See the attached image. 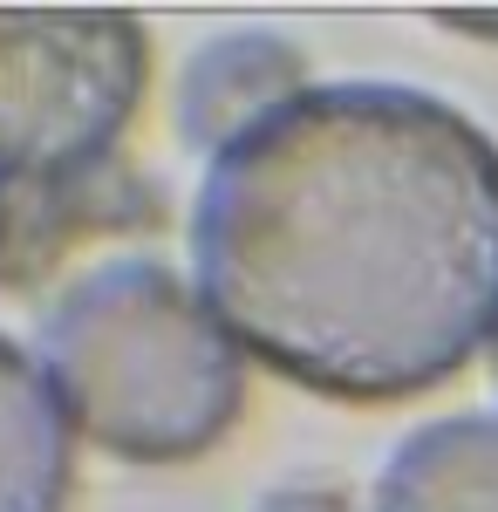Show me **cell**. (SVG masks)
<instances>
[{"instance_id":"1","label":"cell","mask_w":498,"mask_h":512,"mask_svg":"<svg viewBox=\"0 0 498 512\" xmlns=\"http://www.w3.org/2000/svg\"><path fill=\"white\" fill-rule=\"evenodd\" d=\"M192 287L294 390H437L498 335V144L410 82H314L212 158Z\"/></svg>"},{"instance_id":"2","label":"cell","mask_w":498,"mask_h":512,"mask_svg":"<svg viewBox=\"0 0 498 512\" xmlns=\"http://www.w3.org/2000/svg\"><path fill=\"white\" fill-rule=\"evenodd\" d=\"M41 369L69 424L123 465H192L246 410V349L164 260L69 280L41 315Z\"/></svg>"},{"instance_id":"3","label":"cell","mask_w":498,"mask_h":512,"mask_svg":"<svg viewBox=\"0 0 498 512\" xmlns=\"http://www.w3.org/2000/svg\"><path fill=\"white\" fill-rule=\"evenodd\" d=\"M151 89L130 7H0V178H62L123 158Z\"/></svg>"},{"instance_id":"4","label":"cell","mask_w":498,"mask_h":512,"mask_svg":"<svg viewBox=\"0 0 498 512\" xmlns=\"http://www.w3.org/2000/svg\"><path fill=\"white\" fill-rule=\"evenodd\" d=\"M171 198L130 158L62 171V178H0V294H28L96 239L164 233Z\"/></svg>"},{"instance_id":"5","label":"cell","mask_w":498,"mask_h":512,"mask_svg":"<svg viewBox=\"0 0 498 512\" xmlns=\"http://www.w3.org/2000/svg\"><path fill=\"white\" fill-rule=\"evenodd\" d=\"M307 82V62L287 35H267V28H232V35L205 41L185 76H178V137L219 158L239 137H253L273 110H287Z\"/></svg>"},{"instance_id":"6","label":"cell","mask_w":498,"mask_h":512,"mask_svg":"<svg viewBox=\"0 0 498 512\" xmlns=\"http://www.w3.org/2000/svg\"><path fill=\"white\" fill-rule=\"evenodd\" d=\"M76 485V424L41 355L0 335V512H62Z\"/></svg>"},{"instance_id":"7","label":"cell","mask_w":498,"mask_h":512,"mask_svg":"<svg viewBox=\"0 0 498 512\" xmlns=\"http://www.w3.org/2000/svg\"><path fill=\"white\" fill-rule=\"evenodd\" d=\"M369 512H498V417L458 410L417 424L383 458Z\"/></svg>"},{"instance_id":"8","label":"cell","mask_w":498,"mask_h":512,"mask_svg":"<svg viewBox=\"0 0 498 512\" xmlns=\"http://www.w3.org/2000/svg\"><path fill=\"white\" fill-rule=\"evenodd\" d=\"M253 512H355V506H348V492L335 478H287V485H273Z\"/></svg>"},{"instance_id":"9","label":"cell","mask_w":498,"mask_h":512,"mask_svg":"<svg viewBox=\"0 0 498 512\" xmlns=\"http://www.w3.org/2000/svg\"><path fill=\"white\" fill-rule=\"evenodd\" d=\"M444 28H464V35H498V14H444Z\"/></svg>"},{"instance_id":"10","label":"cell","mask_w":498,"mask_h":512,"mask_svg":"<svg viewBox=\"0 0 498 512\" xmlns=\"http://www.w3.org/2000/svg\"><path fill=\"white\" fill-rule=\"evenodd\" d=\"M492 369H498V342H492Z\"/></svg>"}]
</instances>
